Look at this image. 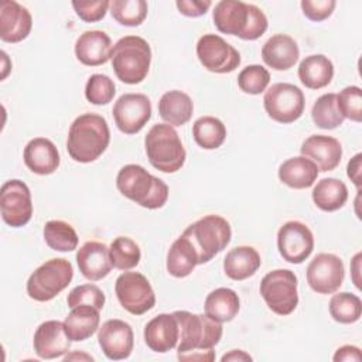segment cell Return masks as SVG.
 <instances>
[{
	"mask_svg": "<svg viewBox=\"0 0 362 362\" xmlns=\"http://www.w3.org/2000/svg\"><path fill=\"white\" fill-rule=\"evenodd\" d=\"M178 321L180 338L177 344L178 361H205L215 359L214 346L222 338L221 322L206 314H192L189 311H174Z\"/></svg>",
	"mask_w": 362,
	"mask_h": 362,
	"instance_id": "6da1fadb",
	"label": "cell"
},
{
	"mask_svg": "<svg viewBox=\"0 0 362 362\" xmlns=\"http://www.w3.org/2000/svg\"><path fill=\"white\" fill-rule=\"evenodd\" d=\"M110 141V132L103 116L83 113L69 126L66 150L72 160L78 163H92L98 160Z\"/></svg>",
	"mask_w": 362,
	"mask_h": 362,
	"instance_id": "7a4b0ae2",
	"label": "cell"
},
{
	"mask_svg": "<svg viewBox=\"0 0 362 362\" xmlns=\"http://www.w3.org/2000/svg\"><path fill=\"white\" fill-rule=\"evenodd\" d=\"M212 20L218 31L246 41L262 37L269 25L266 14L257 6L238 0H221L216 3Z\"/></svg>",
	"mask_w": 362,
	"mask_h": 362,
	"instance_id": "3957f363",
	"label": "cell"
},
{
	"mask_svg": "<svg viewBox=\"0 0 362 362\" xmlns=\"http://www.w3.org/2000/svg\"><path fill=\"white\" fill-rule=\"evenodd\" d=\"M119 192L147 209H158L168 199V187L139 164L123 165L116 177Z\"/></svg>",
	"mask_w": 362,
	"mask_h": 362,
	"instance_id": "277c9868",
	"label": "cell"
},
{
	"mask_svg": "<svg viewBox=\"0 0 362 362\" xmlns=\"http://www.w3.org/2000/svg\"><path fill=\"white\" fill-rule=\"evenodd\" d=\"M110 61L117 79L129 85L140 83L150 69V44L139 35H126L113 45Z\"/></svg>",
	"mask_w": 362,
	"mask_h": 362,
	"instance_id": "5b68a950",
	"label": "cell"
},
{
	"mask_svg": "<svg viewBox=\"0 0 362 362\" xmlns=\"http://www.w3.org/2000/svg\"><path fill=\"white\" fill-rule=\"evenodd\" d=\"M144 148L150 164L163 173H177L185 163L187 153L181 139L167 123H157L147 132Z\"/></svg>",
	"mask_w": 362,
	"mask_h": 362,
	"instance_id": "8992f818",
	"label": "cell"
},
{
	"mask_svg": "<svg viewBox=\"0 0 362 362\" xmlns=\"http://www.w3.org/2000/svg\"><path fill=\"white\" fill-rule=\"evenodd\" d=\"M192 243L198 255V264L208 263L230 242L232 229L221 215L209 214L191 223L182 232Z\"/></svg>",
	"mask_w": 362,
	"mask_h": 362,
	"instance_id": "52a82bcc",
	"label": "cell"
},
{
	"mask_svg": "<svg viewBox=\"0 0 362 362\" xmlns=\"http://www.w3.org/2000/svg\"><path fill=\"white\" fill-rule=\"evenodd\" d=\"M74 277L71 262L62 257L49 259L37 267L27 280V294L35 301H49L68 287Z\"/></svg>",
	"mask_w": 362,
	"mask_h": 362,
	"instance_id": "ba28073f",
	"label": "cell"
},
{
	"mask_svg": "<svg viewBox=\"0 0 362 362\" xmlns=\"http://www.w3.org/2000/svg\"><path fill=\"white\" fill-rule=\"evenodd\" d=\"M260 294L277 315L291 314L298 304L297 276L288 269L269 272L260 281Z\"/></svg>",
	"mask_w": 362,
	"mask_h": 362,
	"instance_id": "9c48e42d",
	"label": "cell"
},
{
	"mask_svg": "<svg viewBox=\"0 0 362 362\" xmlns=\"http://www.w3.org/2000/svg\"><path fill=\"white\" fill-rule=\"evenodd\" d=\"M263 105L270 119L287 124L301 117L305 100L304 93L298 86L287 82H277L264 92Z\"/></svg>",
	"mask_w": 362,
	"mask_h": 362,
	"instance_id": "30bf717a",
	"label": "cell"
},
{
	"mask_svg": "<svg viewBox=\"0 0 362 362\" xmlns=\"http://www.w3.org/2000/svg\"><path fill=\"white\" fill-rule=\"evenodd\" d=\"M115 291L120 305L133 315H141L156 304V294L150 281L139 272L122 273L116 279Z\"/></svg>",
	"mask_w": 362,
	"mask_h": 362,
	"instance_id": "8fae6325",
	"label": "cell"
},
{
	"mask_svg": "<svg viewBox=\"0 0 362 362\" xmlns=\"http://www.w3.org/2000/svg\"><path fill=\"white\" fill-rule=\"evenodd\" d=\"M197 57L205 69L215 74H229L240 65L239 51L221 35L211 33L198 40Z\"/></svg>",
	"mask_w": 362,
	"mask_h": 362,
	"instance_id": "7c38bea8",
	"label": "cell"
},
{
	"mask_svg": "<svg viewBox=\"0 0 362 362\" xmlns=\"http://www.w3.org/2000/svg\"><path fill=\"white\" fill-rule=\"evenodd\" d=\"M0 209L4 223L11 228L27 225L33 216L31 192L21 180H8L0 189Z\"/></svg>",
	"mask_w": 362,
	"mask_h": 362,
	"instance_id": "4fadbf2b",
	"label": "cell"
},
{
	"mask_svg": "<svg viewBox=\"0 0 362 362\" xmlns=\"http://www.w3.org/2000/svg\"><path fill=\"white\" fill-rule=\"evenodd\" d=\"M112 113L122 133L136 134L151 117V102L143 93H124L115 102Z\"/></svg>",
	"mask_w": 362,
	"mask_h": 362,
	"instance_id": "5bb4252c",
	"label": "cell"
},
{
	"mask_svg": "<svg viewBox=\"0 0 362 362\" xmlns=\"http://www.w3.org/2000/svg\"><path fill=\"white\" fill-rule=\"evenodd\" d=\"M277 247L286 262L300 264L314 249L313 232L300 221H288L277 232Z\"/></svg>",
	"mask_w": 362,
	"mask_h": 362,
	"instance_id": "9a60e30c",
	"label": "cell"
},
{
	"mask_svg": "<svg viewBox=\"0 0 362 362\" xmlns=\"http://www.w3.org/2000/svg\"><path fill=\"white\" fill-rule=\"evenodd\" d=\"M344 277V263L334 253H318L307 267V283L318 294L335 293Z\"/></svg>",
	"mask_w": 362,
	"mask_h": 362,
	"instance_id": "2e32d148",
	"label": "cell"
},
{
	"mask_svg": "<svg viewBox=\"0 0 362 362\" xmlns=\"http://www.w3.org/2000/svg\"><path fill=\"white\" fill-rule=\"evenodd\" d=\"M98 342L103 354L112 361H120L130 356L134 345V334L123 320H107L98 329Z\"/></svg>",
	"mask_w": 362,
	"mask_h": 362,
	"instance_id": "e0dca14e",
	"label": "cell"
},
{
	"mask_svg": "<svg viewBox=\"0 0 362 362\" xmlns=\"http://www.w3.org/2000/svg\"><path fill=\"white\" fill-rule=\"evenodd\" d=\"M71 342L64 322L58 320H48L40 324L33 339L34 351L41 359H55L65 355L71 348Z\"/></svg>",
	"mask_w": 362,
	"mask_h": 362,
	"instance_id": "ac0fdd59",
	"label": "cell"
},
{
	"mask_svg": "<svg viewBox=\"0 0 362 362\" xmlns=\"http://www.w3.org/2000/svg\"><path fill=\"white\" fill-rule=\"evenodd\" d=\"M33 18L30 11L14 0H3L0 6V38L4 42H20L31 31Z\"/></svg>",
	"mask_w": 362,
	"mask_h": 362,
	"instance_id": "d6986e66",
	"label": "cell"
},
{
	"mask_svg": "<svg viewBox=\"0 0 362 362\" xmlns=\"http://www.w3.org/2000/svg\"><path fill=\"white\" fill-rule=\"evenodd\" d=\"M301 156L310 158L317 167L318 171L327 173L338 167L342 157L341 143L331 136L313 134L307 137L301 147Z\"/></svg>",
	"mask_w": 362,
	"mask_h": 362,
	"instance_id": "ffe728a7",
	"label": "cell"
},
{
	"mask_svg": "<svg viewBox=\"0 0 362 362\" xmlns=\"http://www.w3.org/2000/svg\"><path fill=\"white\" fill-rule=\"evenodd\" d=\"M180 338V327L175 315L158 314L151 318L144 327L146 345L158 354H165L177 346Z\"/></svg>",
	"mask_w": 362,
	"mask_h": 362,
	"instance_id": "44dd1931",
	"label": "cell"
},
{
	"mask_svg": "<svg viewBox=\"0 0 362 362\" xmlns=\"http://www.w3.org/2000/svg\"><path fill=\"white\" fill-rule=\"evenodd\" d=\"M76 263L82 276L92 281L102 280L113 267L109 247L98 240H88L78 249Z\"/></svg>",
	"mask_w": 362,
	"mask_h": 362,
	"instance_id": "7402d4cb",
	"label": "cell"
},
{
	"mask_svg": "<svg viewBox=\"0 0 362 362\" xmlns=\"http://www.w3.org/2000/svg\"><path fill=\"white\" fill-rule=\"evenodd\" d=\"M112 40L100 30H89L82 33L75 42V55L78 61L88 66L106 64L112 57Z\"/></svg>",
	"mask_w": 362,
	"mask_h": 362,
	"instance_id": "603a6c76",
	"label": "cell"
},
{
	"mask_svg": "<svg viewBox=\"0 0 362 362\" xmlns=\"http://www.w3.org/2000/svg\"><path fill=\"white\" fill-rule=\"evenodd\" d=\"M27 168L38 175H49L59 167V153L55 144L45 137L30 140L23 153Z\"/></svg>",
	"mask_w": 362,
	"mask_h": 362,
	"instance_id": "cb8c5ba5",
	"label": "cell"
},
{
	"mask_svg": "<svg viewBox=\"0 0 362 362\" xmlns=\"http://www.w3.org/2000/svg\"><path fill=\"white\" fill-rule=\"evenodd\" d=\"M298 45L287 34H274L262 47L264 64L276 71L290 69L298 61Z\"/></svg>",
	"mask_w": 362,
	"mask_h": 362,
	"instance_id": "d4e9b609",
	"label": "cell"
},
{
	"mask_svg": "<svg viewBox=\"0 0 362 362\" xmlns=\"http://www.w3.org/2000/svg\"><path fill=\"white\" fill-rule=\"evenodd\" d=\"M99 321L100 315L98 308L81 304L71 308V313L64 320V327L69 339L79 342L90 338L99 329Z\"/></svg>",
	"mask_w": 362,
	"mask_h": 362,
	"instance_id": "484cf974",
	"label": "cell"
},
{
	"mask_svg": "<svg viewBox=\"0 0 362 362\" xmlns=\"http://www.w3.org/2000/svg\"><path fill=\"white\" fill-rule=\"evenodd\" d=\"M318 177V167L307 157L297 156L286 160L279 167V178L294 189L311 187Z\"/></svg>",
	"mask_w": 362,
	"mask_h": 362,
	"instance_id": "4316f807",
	"label": "cell"
},
{
	"mask_svg": "<svg viewBox=\"0 0 362 362\" xmlns=\"http://www.w3.org/2000/svg\"><path fill=\"white\" fill-rule=\"evenodd\" d=\"M260 264V255L252 246H236L230 249L223 259L225 274L236 281L253 276Z\"/></svg>",
	"mask_w": 362,
	"mask_h": 362,
	"instance_id": "83f0119b",
	"label": "cell"
},
{
	"mask_svg": "<svg viewBox=\"0 0 362 362\" xmlns=\"http://www.w3.org/2000/svg\"><path fill=\"white\" fill-rule=\"evenodd\" d=\"M198 266V255L191 240L182 233L168 249L167 253V272L178 279L187 277Z\"/></svg>",
	"mask_w": 362,
	"mask_h": 362,
	"instance_id": "f1b7e54d",
	"label": "cell"
},
{
	"mask_svg": "<svg viewBox=\"0 0 362 362\" xmlns=\"http://www.w3.org/2000/svg\"><path fill=\"white\" fill-rule=\"evenodd\" d=\"M334 76V65L328 57L313 54L305 57L298 65V78L308 89H321L327 86Z\"/></svg>",
	"mask_w": 362,
	"mask_h": 362,
	"instance_id": "f546056e",
	"label": "cell"
},
{
	"mask_svg": "<svg viewBox=\"0 0 362 362\" xmlns=\"http://www.w3.org/2000/svg\"><path fill=\"white\" fill-rule=\"evenodd\" d=\"M194 112L191 98L181 90L165 92L158 102V113L170 126H182L189 122Z\"/></svg>",
	"mask_w": 362,
	"mask_h": 362,
	"instance_id": "4dcf8cb0",
	"label": "cell"
},
{
	"mask_svg": "<svg viewBox=\"0 0 362 362\" xmlns=\"http://www.w3.org/2000/svg\"><path fill=\"white\" fill-rule=\"evenodd\" d=\"M240 308V301L235 290L228 287H219L211 291L204 304L205 314L218 321V322H229L232 321Z\"/></svg>",
	"mask_w": 362,
	"mask_h": 362,
	"instance_id": "1f68e13d",
	"label": "cell"
},
{
	"mask_svg": "<svg viewBox=\"0 0 362 362\" xmlns=\"http://www.w3.org/2000/svg\"><path fill=\"white\" fill-rule=\"evenodd\" d=\"M313 201L314 204L325 211L332 212L342 208L348 199V188L338 178H322L313 188Z\"/></svg>",
	"mask_w": 362,
	"mask_h": 362,
	"instance_id": "d6a6232c",
	"label": "cell"
},
{
	"mask_svg": "<svg viewBox=\"0 0 362 362\" xmlns=\"http://www.w3.org/2000/svg\"><path fill=\"white\" fill-rule=\"evenodd\" d=\"M195 143L205 150H215L222 146L226 137V127L218 117L202 116L192 124Z\"/></svg>",
	"mask_w": 362,
	"mask_h": 362,
	"instance_id": "836d02e7",
	"label": "cell"
},
{
	"mask_svg": "<svg viewBox=\"0 0 362 362\" xmlns=\"http://www.w3.org/2000/svg\"><path fill=\"white\" fill-rule=\"evenodd\" d=\"M45 243L57 252H72L78 246V235L65 221H48L42 229Z\"/></svg>",
	"mask_w": 362,
	"mask_h": 362,
	"instance_id": "e575fe53",
	"label": "cell"
},
{
	"mask_svg": "<svg viewBox=\"0 0 362 362\" xmlns=\"http://www.w3.org/2000/svg\"><path fill=\"white\" fill-rule=\"evenodd\" d=\"M311 117L315 126L332 130L344 123V116L341 115L337 103L335 93H324L321 95L313 105Z\"/></svg>",
	"mask_w": 362,
	"mask_h": 362,
	"instance_id": "d590c367",
	"label": "cell"
},
{
	"mask_svg": "<svg viewBox=\"0 0 362 362\" xmlns=\"http://www.w3.org/2000/svg\"><path fill=\"white\" fill-rule=\"evenodd\" d=\"M328 308H329L331 317L337 322L352 324L361 318L362 301L356 294L342 291L331 297Z\"/></svg>",
	"mask_w": 362,
	"mask_h": 362,
	"instance_id": "8d00e7d4",
	"label": "cell"
},
{
	"mask_svg": "<svg viewBox=\"0 0 362 362\" xmlns=\"http://www.w3.org/2000/svg\"><path fill=\"white\" fill-rule=\"evenodd\" d=\"M109 255L113 267L119 270H130L136 267L141 259L139 245L127 236H117L113 239L109 246Z\"/></svg>",
	"mask_w": 362,
	"mask_h": 362,
	"instance_id": "74e56055",
	"label": "cell"
},
{
	"mask_svg": "<svg viewBox=\"0 0 362 362\" xmlns=\"http://www.w3.org/2000/svg\"><path fill=\"white\" fill-rule=\"evenodd\" d=\"M110 14L122 25L137 27L147 17V3L144 0H113Z\"/></svg>",
	"mask_w": 362,
	"mask_h": 362,
	"instance_id": "f35d334b",
	"label": "cell"
},
{
	"mask_svg": "<svg viewBox=\"0 0 362 362\" xmlns=\"http://www.w3.org/2000/svg\"><path fill=\"white\" fill-rule=\"evenodd\" d=\"M270 82L269 71L257 64L247 65L238 75V86L242 92L249 95H259L266 90Z\"/></svg>",
	"mask_w": 362,
	"mask_h": 362,
	"instance_id": "ab89813d",
	"label": "cell"
},
{
	"mask_svg": "<svg viewBox=\"0 0 362 362\" xmlns=\"http://www.w3.org/2000/svg\"><path fill=\"white\" fill-rule=\"evenodd\" d=\"M116 93L113 81L103 74H93L89 76L85 86V98L92 105H107Z\"/></svg>",
	"mask_w": 362,
	"mask_h": 362,
	"instance_id": "60d3db41",
	"label": "cell"
},
{
	"mask_svg": "<svg viewBox=\"0 0 362 362\" xmlns=\"http://www.w3.org/2000/svg\"><path fill=\"white\" fill-rule=\"evenodd\" d=\"M337 103L344 119L359 123L362 120V90L359 86H346L337 95Z\"/></svg>",
	"mask_w": 362,
	"mask_h": 362,
	"instance_id": "b9f144b4",
	"label": "cell"
},
{
	"mask_svg": "<svg viewBox=\"0 0 362 362\" xmlns=\"http://www.w3.org/2000/svg\"><path fill=\"white\" fill-rule=\"evenodd\" d=\"M105 294L95 284H81L74 287L66 298V304L69 308H74L81 304L92 305L98 310H102L105 305Z\"/></svg>",
	"mask_w": 362,
	"mask_h": 362,
	"instance_id": "7bdbcfd3",
	"label": "cell"
},
{
	"mask_svg": "<svg viewBox=\"0 0 362 362\" xmlns=\"http://www.w3.org/2000/svg\"><path fill=\"white\" fill-rule=\"evenodd\" d=\"M109 6H110V1H107V0L72 1V7H74L76 16L86 23H95V21L102 20L106 16Z\"/></svg>",
	"mask_w": 362,
	"mask_h": 362,
	"instance_id": "ee69618b",
	"label": "cell"
},
{
	"mask_svg": "<svg viewBox=\"0 0 362 362\" xmlns=\"http://www.w3.org/2000/svg\"><path fill=\"white\" fill-rule=\"evenodd\" d=\"M337 3L334 0H303L301 10L304 16L311 21H322L328 18Z\"/></svg>",
	"mask_w": 362,
	"mask_h": 362,
	"instance_id": "f6af8a7d",
	"label": "cell"
},
{
	"mask_svg": "<svg viewBox=\"0 0 362 362\" xmlns=\"http://www.w3.org/2000/svg\"><path fill=\"white\" fill-rule=\"evenodd\" d=\"M211 1L209 0H177L175 6L178 8V11L187 17H201L204 16L208 8L211 7Z\"/></svg>",
	"mask_w": 362,
	"mask_h": 362,
	"instance_id": "bcb514c9",
	"label": "cell"
},
{
	"mask_svg": "<svg viewBox=\"0 0 362 362\" xmlns=\"http://www.w3.org/2000/svg\"><path fill=\"white\" fill-rule=\"evenodd\" d=\"M335 362H359L362 359V354L361 349L358 346L354 345H344L339 346L332 358Z\"/></svg>",
	"mask_w": 362,
	"mask_h": 362,
	"instance_id": "7dc6e473",
	"label": "cell"
},
{
	"mask_svg": "<svg viewBox=\"0 0 362 362\" xmlns=\"http://www.w3.org/2000/svg\"><path fill=\"white\" fill-rule=\"evenodd\" d=\"M361 161H362V154L358 153V154H355V156L349 160L348 167H346V174H348V177L351 178V181L355 184V187L358 188V191L361 189V184H362V181H361V168H362Z\"/></svg>",
	"mask_w": 362,
	"mask_h": 362,
	"instance_id": "c3c4849f",
	"label": "cell"
},
{
	"mask_svg": "<svg viewBox=\"0 0 362 362\" xmlns=\"http://www.w3.org/2000/svg\"><path fill=\"white\" fill-rule=\"evenodd\" d=\"M222 362H226V361H252V356L249 354H246L245 351L242 349H232L230 352L225 354L222 358H221Z\"/></svg>",
	"mask_w": 362,
	"mask_h": 362,
	"instance_id": "681fc988",
	"label": "cell"
},
{
	"mask_svg": "<svg viewBox=\"0 0 362 362\" xmlns=\"http://www.w3.org/2000/svg\"><path fill=\"white\" fill-rule=\"evenodd\" d=\"M359 262H361V253H356L355 257H354V260H352V272H354L352 280H354V283H355V286H356L358 288H361L359 277H358V274H359Z\"/></svg>",
	"mask_w": 362,
	"mask_h": 362,
	"instance_id": "f907efd6",
	"label": "cell"
},
{
	"mask_svg": "<svg viewBox=\"0 0 362 362\" xmlns=\"http://www.w3.org/2000/svg\"><path fill=\"white\" fill-rule=\"evenodd\" d=\"M85 359V361H93V358L90 356V355H86V354H78V352H75V354H72V355H66L64 359L65 361H68V359Z\"/></svg>",
	"mask_w": 362,
	"mask_h": 362,
	"instance_id": "816d5d0a",
	"label": "cell"
}]
</instances>
